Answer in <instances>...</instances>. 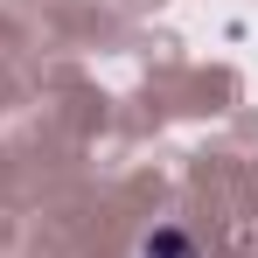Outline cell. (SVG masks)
<instances>
[{"instance_id":"6da1fadb","label":"cell","mask_w":258,"mask_h":258,"mask_svg":"<svg viewBox=\"0 0 258 258\" xmlns=\"http://www.w3.org/2000/svg\"><path fill=\"white\" fill-rule=\"evenodd\" d=\"M140 258H188V230H154L140 244Z\"/></svg>"}]
</instances>
